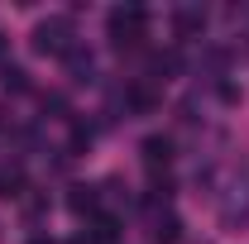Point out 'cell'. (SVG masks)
Instances as JSON below:
<instances>
[{
    "label": "cell",
    "instance_id": "277c9868",
    "mask_svg": "<svg viewBox=\"0 0 249 244\" xmlns=\"http://www.w3.org/2000/svg\"><path fill=\"white\" fill-rule=\"evenodd\" d=\"M62 62H67V77H72V82H82V87L96 82V53H91V48H82V43H77Z\"/></svg>",
    "mask_w": 249,
    "mask_h": 244
},
{
    "label": "cell",
    "instance_id": "3957f363",
    "mask_svg": "<svg viewBox=\"0 0 249 244\" xmlns=\"http://www.w3.org/2000/svg\"><path fill=\"white\" fill-rule=\"evenodd\" d=\"M220 225H225V230L249 225V168L235 173V177L225 182V192H220Z\"/></svg>",
    "mask_w": 249,
    "mask_h": 244
},
{
    "label": "cell",
    "instance_id": "6da1fadb",
    "mask_svg": "<svg viewBox=\"0 0 249 244\" xmlns=\"http://www.w3.org/2000/svg\"><path fill=\"white\" fill-rule=\"evenodd\" d=\"M29 43H34V53H43V58H67V53L77 48V29H72L67 15H48V19L34 24Z\"/></svg>",
    "mask_w": 249,
    "mask_h": 244
},
{
    "label": "cell",
    "instance_id": "8fae6325",
    "mask_svg": "<svg viewBox=\"0 0 249 244\" xmlns=\"http://www.w3.org/2000/svg\"><path fill=\"white\" fill-rule=\"evenodd\" d=\"M19 187H24L19 173H0V196H19Z\"/></svg>",
    "mask_w": 249,
    "mask_h": 244
},
{
    "label": "cell",
    "instance_id": "7c38bea8",
    "mask_svg": "<svg viewBox=\"0 0 249 244\" xmlns=\"http://www.w3.org/2000/svg\"><path fill=\"white\" fill-rule=\"evenodd\" d=\"M29 244H53V240H48V235H34V240Z\"/></svg>",
    "mask_w": 249,
    "mask_h": 244
},
{
    "label": "cell",
    "instance_id": "30bf717a",
    "mask_svg": "<svg viewBox=\"0 0 249 244\" xmlns=\"http://www.w3.org/2000/svg\"><path fill=\"white\" fill-rule=\"evenodd\" d=\"M173 19H178V34H201L206 29V15L201 10H178Z\"/></svg>",
    "mask_w": 249,
    "mask_h": 244
},
{
    "label": "cell",
    "instance_id": "8992f818",
    "mask_svg": "<svg viewBox=\"0 0 249 244\" xmlns=\"http://www.w3.org/2000/svg\"><path fill=\"white\" fill-rule=\"evenodd\" d=\"M67 206H72V215H87L91 220V215H101V192L96 187H72L67 192Z\"/></svg>",
    "mask_w": 249,
    "mask_h": 244
},
{
    "label": "cell",
    "instance_id": "52a82bcc",
    "mask_svg": "<svg viewBox=\"0 0 249 244\" xmlns=\"http://www.w3.org/2000/svg\"><path fill=\"white\" fill-rule=\"evenodd\" d=\"M87 240H91V244H115V240H120V220H115V215H91Z\"/></svg>",
    "mask_w": 249,
    "mask_h": 244
},
{
    "label": "cell",
    "instance_id": "ba28073f",
    "mask_svg": "<svg viewBox=\"0 0 249 244\" xmlns=\"http://www.w3.org/2000/svg\"><path fill=\"white\" fill-rule=\"evenodd\" d=\"M0 87H5V91H29V72L15 67V62H5V67H0Z\"/></svg>",
    "mask_w": 249,
    "mask_h": 244
},
{
    "label": "cell",
    "instance_id": "9c48e42d",
    "mask_svg": "<svg viewBox=\"0 0 249 244\" xmlns=\"http://www.w3.org/2000/svg\"><path fill=\"white\" fill-rule=\"evenodd\" d=\"M178 230H182V220H178V215H158V220H154L158 244H178Z\"/></svg>",
    "mask_w": 249,
    "mask_h": 244
},
{
    "label": "cell",
    "instance_id": "5b68a950",
    "mask_svg": "<svg viewBox=\"0 0 249 244\" xmlns=\"http://www.w3.org/2000/svg\"><path fill=\"white\" fill-rule=\"evenodd\" d=\"M139 158H144V168H168V158H173V139L168 134H149L144 144H139Z\"/></svg>",
    "mask_w": 249,
    "mask_h": 244
},
{
    "label": "cell",
    "instance_id": "7a4b0ae2",
    "mask_svg": "<svg viewBox=\"0 0 249 244\" xmlns=\"http://www.w3.org/2000/svg\"><path fill=\"white\" fill-rule=\"evenodd\" d=\"M144 24H149V15H144L139 5H115V10L106 15V34H110L115 48H134V43L144 38Z\"/></svg>",
    "mask_w": 249,
    "mask_h": 244
}]
</instances>
